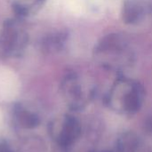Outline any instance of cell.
<instances>
[{"mask_svg":"<svg viewBox=\"0 0 152 152\" xmlns=\"http://www.w3.org/2000/svg\"><path fill=\"white\" fill-rule=\"evenodd\" d=\"M12 8H13L14 12H15L19 17H20V18L25 17V16L28 15V8H27L26 6L20 4H17V3L13 4H12Z\"/></svg>","mask_w":152,"mask_h":152,"instance_id":"obj_2","label":"cell"},{"mask_svg":"<svg viewBox=\"0 0 152 152\" xmlns=\"http://www.w3.org/2000/svg\"><path fill=\"white\" fill-rule=\"evenodd\" d=\"M14 117L19 126L26 129L35 128L39 124L38 116L21 105H17L15 107Z\"/></svg>","mask_w":152,"mask_h":152,"instance_id":"obj_1","label":"cell"},{"mask_svg":"<svg viewBox=\"0 0 152 152\" xmlns=\"http://www.w3.org/2000/svg\"><path fill=\"white\" fill-rule=\"evenodd\" d=\"M0 152H12V151L6 143L0 142Z\"/></svg>","mask_w":152,"mask_h":152,"instance_id":"obj_3","label":"cell"}]
</instances>
